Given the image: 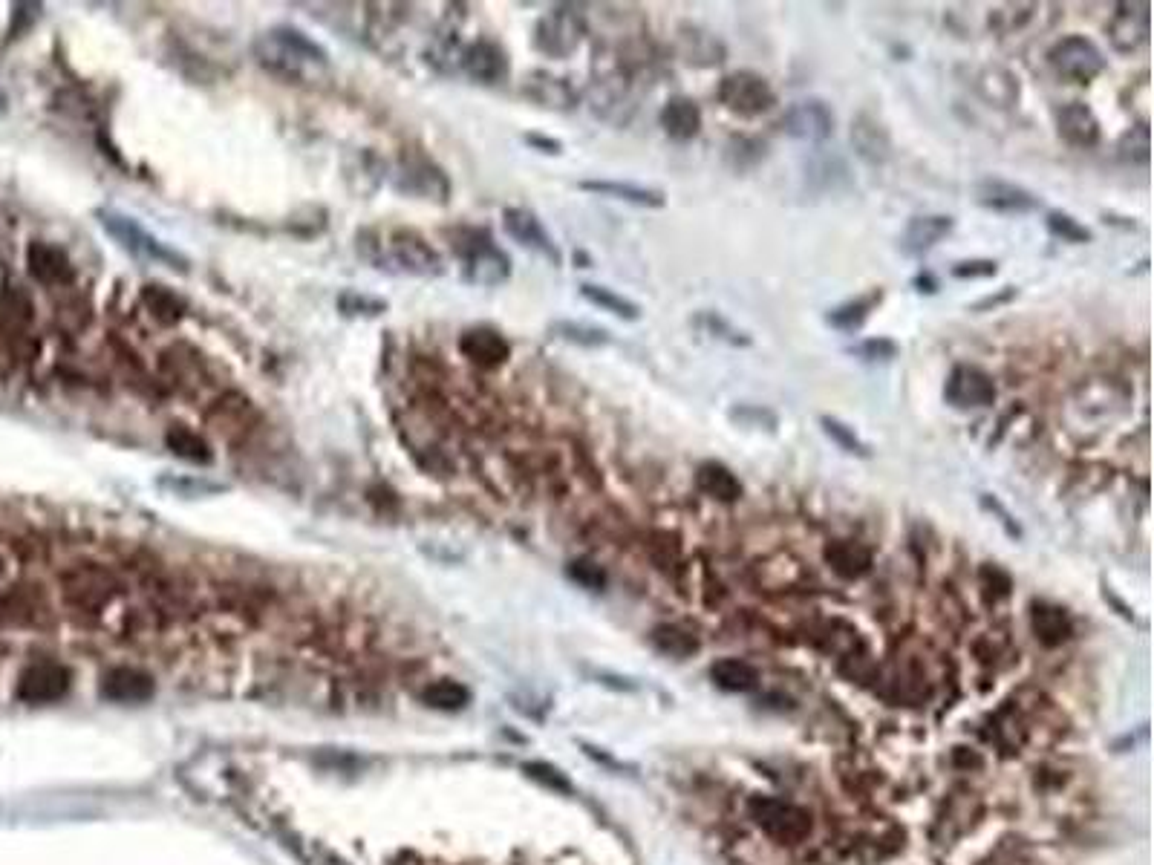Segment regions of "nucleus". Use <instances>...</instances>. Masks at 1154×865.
<instances>
[{"label":"nucleus","instance_id":"9b49d317","mask_svg":"<svg viewBox=\"0 0 1154 865\" xmlns=\"http://www.w3.org/2000/svg\"><path fill=\"white\" fill-rule=\"evenodd\" d=\"M70 690V672L58 661H38L21 672L18 698L26 704H52L61 701Z\"/></svg>","mask_w":1154,"mask_h":865},{"label":"nucleus","instance_id":"09e8293b","mask_svg":"<svg viewBox=\"0 0 1154 865\" xmlns=\"http://www.w3.org/2000/svg\"><path fill=\"white\" fill-rule=\"evenodd\" d=\"M1016 297V289L1013 286H1004L999 295H990V297H981L979 303H973V312H987V309H999V306H1004V303H1010Z\"/></svg>","mask_w":1154,"mask_h":865},{"label":"nucleus","instance_id":"6e6552de","mask_svg":"<svg viewBox=\"0 0 1154 865\" xmlns=\"http://www.w3.org/2000/svg\"><path fill=\"white\" fill-rule=\"evenodd\" d=\"M996 381L990 372H984L981 367L973 364H955L950 378H947V387H944V398L947 404H953L955 410H984L990 404H996Z\"/></svg>","mask_w":1154,"mask_h":865},{"label":"nucleus","instance_id":"a18cd8bd","mask_svg":"<svg viewBox=\"0 0 1154 865\" xmlns=\"http://www.w3.org/2000/svg\"><path fill=\"white\" fill-rule=\"evenodd\" d=\"M999 263L996 260H961L953 266V277L958 280H979V277H996Z\"/></svg>","mask_w":1154,"mask_h":865},{"label":"nucleus","instance_id":"5701e85b","mask_svg":"<svg viewBox=\"0 0 1154 865\" xmlns=\"http://www.w3.org/2000/svg\"><path fill=\"white\" fill-rule=\"evenodd\" d=\"M696 485H699V491H702L704 496H710V499H716V502H736L739 496L745 494L739 476H736L725 462H716V459H710V462H702V465H699V470H696Z\"/></svg>","mask_w":1154,"mask_h":865},{"label":"nucleus","instance_id":"c756f323","mask_svg":"<svg viewBox=\"0 0 1154 865\" xmlns=\"http://www.w3.org/2000/svg\"><path fill=\"white\" fill-rule=\"evenodd\" d=\"M650 641H653V646L658 652L673 655V658H690V655L699 649L696 635L687 632V629H681L676 623H661V626H655L653 632H650Z\"/></svg>","mask_w":1154,"mask_h":865},{"label":"nucleus","instance_id":"f257e3e1","mask_svg":"<svg viewBox=\"0 0 1154 865\" xmlns=\"http://www.w3.org/2000/svg\"><path fill=\"white\" fill-rule=\"evenodd\" d=\"M96 220L116 240V246L127 251V254H133L139 260H148V263H156V266L188 272V257L179 254L176 248L165 246L159 237L148 234L133 217H127V214L116 211V208H96Z\"/></svg>","mask_w":1154,"mask_h":865},{"label":"nucleus","instance_id":"a211bd4d","mask_svg":"<svg viewBox=\"0 0 1154 865\" xmlns=\"http://www.w3.org/2000/svg\"><path fill=\"white\" fill-rule=\"evenodd\" d=\"M702 122V107L690 96H673L658 113V124L664 127V133L681 145L693 142L702 133Z\"/></svg>","mask_w":1154,"mask_h":865},{"label":"nucleus","instance_id":"a19ab883","mask_svg":"<svg viewBox=\"0 0 1154 865\" xmlns=\"http://www.w3.org/2000/svg\"><path fill=\"white\" fill-rule=\"evenodd\" d=\"M730 419L745 424V427H765V430H777V416L765 407H756V404H739L730 410Z\"/></svg>","mask_w":1154,"mask_h":865},{"label":"nucleus","instance_id":"473e14b6","mask_svg":"<svg viewBox=\"0 0 1154 865\" xmlns=\"http://www.w3.org/2000/svg\"><path fill=\"white\" fill-rule=\"evenodd\" d=\"M552 332L557 335V338L569 341V344L589 346V349H598V346H606L609 341H612L606 329H601V326H589V323L557 321L552 326Z\"/></svg>","mask_w":1154,"mask_h":865},{"label":"nucleus","instance_id":"7c9ffc66","mask_svg":"<svg viewBox=\"0 0 1154 865\" xmlns=\"http://www.w3.org/2000/svg\"><path fill=\"white\" fill-rule=\"evenodd\" d=\"M526 90L528 96H534V99L540 101V104H546V107H572V101H575L572 87H569L563 78H552V75L546 73L531 75Z\"/></svg>","mask_w":1154,"mask_h":865},{"label":"nucleus","instance_id":"423d86ee","mask_svg":"<svg viewBox=\"0 0 1154 865\" xmlns=\"http://www.w3.org/2000/svg\"><path fill=\"white\" fill-rule=\"evenodd\" d=\"M462 254V272L465 280L474 286H500L511 277V260L508 254L491 243L488 234L471 231L468 246H459Z\"/></svg>","mask_w":1154,"mask_h":865},{"label":"nucleus","instance_id":"bb28decb","mask_svg":"<svg viewBox=\"0 0 1154 865\" xmlns=\"http://www.w3.org/2000/svg\"><path fill=\"white\" fill-rule=\"evenodd\" d=\"M465 70L468 75H474L477 81H500L502 75L508 73V61H505V52L491 44V41H479L471 50L465 52Z\"/></svg>","mask_w":1154,"mask_h":865},{"label":"nucleus","instance_id":"1a4fd4ad","mask_svg":"<svg viewBox=\"0 0 1154 865\" xmlns=\"http://www.w3.org/2000/svg\"><path fill=\"white\" fill-rule=\"evenodd\" d=\"M580 41H583V15L575 6H557L537 26V50L554 58L572 55L580 47Z\"/></svg>","mask_w":1154,"mask_h":865},{"label":"nucleus","instance_id":"8fccbe9b","mask_svg":"<svg viewBox=\"0 0 1154 865\" xmlns=\"http://www.w3.org/2000/svg\"><path fill=\"white\" fill-rule=\"evenodd\" d=\"M528 145H534V148H540L543 153H560V142L557 139H543V136H526Z\"/></svg>","mask_w":1154,"mask_h":865},{"label":"nucleus","instance_id":"f3484780","mask_svg":"<svg viewBox=\"0 0 1154 865\" xmlns=\"http://www.w3.org/2000/svg\"><path fill=\"white\" fill-rule=\"evenodd\" d=\"M459 349L468 361H474L477 367L485 370H494L502 367L508 358H511V344L502 338L497 329L491 326H477V329H468L462 338H459Z\"/></svg>","mask_w":1154,"mask_h":865},{"label":"nucleus","instance_id":"39448f33","mask_svg":"<svg viewBox=\"0 0 1154 865\" xmlns=\"http://www.w3.org/2000/svg\"><path fill=\"white\" fill-rule=\"evenodd\" d=\"M1048 64L1062 81H1071V84H1088L1105 70L1103 52L1097 50L1094 41L1082 35H1068L1056 41L1048 52Z\"/></svg>","mask_w":1154,"mask_h":865},{"label":"nucleus","instance_id":"412c9836","mask_svg":"<svg viewBox=\"0 0 1154 865\" xmlns=\"http://www.w3.org/2000/svg\"><path fill=\"white\" fill-rule=\"evenodd\" d=\"M1030 629L1036 635V641L1042 646H1062L1074 635V623L1068 618V612L1062 606L1054 603H1033L1030 609Z\"/></svg>","mask_w":1154,"mask_h":865},{"label":"nucleus","instance_id":"c9c22d12","mask_svg":"<svg viewBox=\"0 0 1154 865\" xmlns=\"http://www.w3.org/2000/svg\"><path fill=\"white\" fill-rule=\"evenodd\" d=\"M1117 156L1126 165H1146L1149 162V124L1140 122L1129 127L1123 133V139L1117 142Z\"/></svg>","mask_w":1154,"mask_h":865},{"label":"nucleus","instance_id":"b1692460","mask_svg":"<svg viewBox=\"0 0 1154 865\" xmlns=\"http://www.w3.org/2000/svg\"><path fill=\"white\" fill-rule=\"evenodd\" d=\"M583 191L589 194H598V197H612L632 202V205H641V208H664V191L658 188H644V185H632V182H612V179H586L580 182Z\"/></svg>","mask_w":1154,"mask_h":865},{"label":"nucleus","instance_id":"f704fd0d","mask_svg":"<svg viewBox=\"0 0 1154 865\" xmlns=\"http://www.w3.org/2000/svg\"><path fill=\"white\" fill-rule=\"evenodd\" d=\"M1045 225H1048V231L1054 234L1056 240H1062V243H1074V246H1082V243H1091V240H1094L1091 228L1079 223L1077 217H1071L1068 211H1048Z\"/></svg>","mask_w":1154,"mask_h":865},{"label":"nucleus","instance_id":"7ed1b4c3","mask_svg":"<svg viewBox=\"0 0 1154 865\" xmlns=\"http://www.w3.org/2000/svg\"><path fill=\"white\" fill-rule=\"evenodd\" d=\"M716 96L728 113L742 116V119H756V116L774 110V104H777V93H774L771 81L765 75L753 73V70H736V73L725 75L719 81Z\"/></svg>","mask_w":1154,"mask_h":865},{"label":"nucleus","instance_id":"0eeeda50","mask_svg":"<svg viewBox=\"0 0 1154 865\" xmlns=\"http://www.w3.org/2000/svg\"><path fill=\"white\" fill-rule=\"evenodd\" d=\"M751 814L756 819V825L771 834L777 842L785 845H797L811 834V819L803 808L791 805V802H782V799H753Z\"/></svg>","mask_w":1154,"mask_h":865},{"label":"nucleus","instance_id":"2f4dec72","mask_svg":"<svg viewBox=\"0 0 1154 865\" xmlns=\"http://www.w3.org/2000/svg\"><path fill=\"white\" fill-rule=\"evenodd\" d=\"M422 698H425V704L436 707V710H459V707H465L471 701V692H468V687H462L459 681H448L445 678V681L427 684Z\"/></svg>","mask_w":1154,"mask_h":865},{"label":"nucleus","instance_id":"c85d7f7f","mask_svg":"<svg viewBox=\"0 0 1154 865\" xmlns=\"http://www.w3.org/2000/svg\"><path fill=\"white\" fill-rule=\"evenodd\" d=\"M710 678L716 687L728 692H748L756 687L759 675L748 661H739V658H722L710 667Z\"/></svg>","mask_w":1154,"mask_h":865},{"label":"nucleus","instance_id":"9d476101","mask_svg":"<svg viewBox=\"0 0 1154 865\" xmlns=\"http://www.w3.org/2000/svg\"><path fill=\"white\" fill-rule=\"evenodd\" d=\"M782 130L797 139V142H826L834 133V110L823 99H803L794 101L785 116H782Z\"/></svg>","mask_w":1154,"mask_h":865},{"label":"nucleus","instance_id":"72a5a7b5","mask_svg":"<svg viewBox=\"0 0 1154 865\" xmlns=\"http://www.w3.org/2000/svg\"><path fill=\"white\" fill-rule=\"evenodd\" d=\"M820 424H823V433H826L828 439L840 447V450H846V453H852V456H860V459H869V456H872V447L866 445V442L854 433V427H849L846 421L834 419V416H823Z\"/></svg>","mask_w":1154,"mask_h":865},{"label":"nucleus","instance_id":"37998d69","mask_svg":"<svg viewBox=\"0 0 1154 865\" xmlns=\"http://www.w3.org/2000/svg\"><path fill=\"white\" fill-rule=\"evenodd\" d=\"M852 355L863 361H892L898 355V344L892 338H866L852 349Z\"/></svg>","mask_w":1154,"mask_h":865},{"label":"nucleus","instance_id":"4c0bfd02","mask_svg":"<svg viewBox=\"0 0 1154 865\" xmlns=\"http://www.w3.org/2000/svg\"><path fill=\"white\" fill-rule=\"evenodd\" d=\"M165 442H168V447L174 450L176 456H182V459H191V462H208V459H211L208 445L202 442L194 430H188V427H171V433H168Z\"/></svg>","mask_w":1154,"mask_h":865},{"label":"nucleus","instance_id":"ddd939ff","mask_svg":"<svg viewBox=\"0 0 1154 865\" xmlns=\"http://www.w3.org/2000/svg\"><path fill=\"white\" fill-rule=\"evenodd\" d=\"M976 202L996 214H1030L1039 208V197L1033 191L1004 179H981L976 185Z\"/></svg>","mask_w":1154,"mask_h":865},{"label":"nucleus","instance_id":"c03bdc74","mask_svg":"<svg viewBox=\"0 0 1154 865\" xmlns=\"http://www.w3.org/2000/svg\"><path fill=\"white\" fill-rule=\"evenodd\" d=\"M702 323H707V329L716 335V338H722V341H728V344L733 346H748L751 344V338L745 335V332H739V329H733L722 315H713V312H707V315H702Z\"/></svg>","mask_w":1154,"mask_h":865},{"label":"nucleus","instance_id":"3c124183","mask_svg":"<svg viewBox=\"0 0 1154 865\" xmlns=\"http://www.w3.org/2000/svg\"><path fill=\"white\" fill-rule=\"evenodd\" d=\"M915 286H921V292H935V280H932L929 274H921V277H915Z\"/></svg>","mask_w":1154,"mask_h":865},{"label":"nucleus","instance_id":"393cba45","mask_svg":"<svg viewBox=\"0 0 1154 865\" xmlns=\"http://www.w3.org/2000/svg\"><path fill=\"white\" fill-rule=\"evenodd\" d=\"M826 563L846 580H857L872 569V551L857 540H834L826 545Z\"/></svg>","mask_w":1154,"mask_h":865},{"label":"nucleus","instance_id":"6ab92c4d","mask_svg":"<svg viewBox=\"0 0 1154 865\" xmlns=\"http://www.w3.org/2000/svg\"><path fill=\"white\" fill-rule=\"evenodd\" d=\"M953 217L947 214H924V217H912L906 223L904 234H901V251L904 254H927L929 248H935L950 231H953Z\"/></svg>","mask_w":1154,"mask_h":865},{"label":"nucleus","instance_id":"dca6fc26","mask_svg":"<svg viewBox=\"0 0 1154 865\" xmlns=\"http://www.w3.org/2000/svg\"><path fill=\"white\" fill-rule=\"evenodd\" d=\"M153 690L151 675L136 667H113L101 678V695L116 704H145Z\"/></svg>","mask_w":1154,"mask_h":865},{"label":"nucleus","instance_id":"de8ad7c7","mask_svg":"<svg viewBox=\"0 0 1154 865\" xmlns=\"http://www.w3.org/2000/svg\"><path fill=\"white\" fill-rule=\"evenodd\" d=\"M981 505H984L987 511H996V514H999V522H1002L1004 528H1007V534H1013V537H1019V534H1022V528L1016 525V519H1013V517H1010V514H1007V511H1004V505H1002V502H999V499H996V496L984 494V496H981Z\"/></svg>","mask_w":1154,"mask_h":865},{"label":"nucleus","instance_id":"49530a36","mask_svg":"<svg viewBox=\"0 0 1154 865\" xmlns=\"http://www.w3.org/2000/svg\"><path fill=\"white\" fill-rule=\"evenodd\" d=\"M526 773L531 776V779H537V782H543V785L554 788V791H572L569 779H566V776H560V770H554V767L543 765V762H531V765H526Z\"/></svg>","mask_w":1154,"mask_h":865},{"label":"nucleus","instance_id":"a878e982","mask_svg":"<svg viewBox=\"0 0 1154 865\" xmlns=\"http://www.w3.org/2000/svg\"><path fill=\"white\" fill-rule=\"evenodd\" d=\"M880 300H883V292H880V289L854 297V300H846V303L828 309L826 323L828 326H834V329H840V332H857L863 323L869 321V315L875 312V306H878Z\"/></svg>","mask_w":1154,"mask_h":865},{"label":"nucleus","instance_id":"aec40b11","mask_svg":"<svg viewBox=\"0 0 1154 865\" xmlns=\"http://www.w3.org/2000/svg\"><path fill=\"white\" fill-rule=\"evenodd\" d=\"M852 145L860 159L869 165H883L892 156V139L889 130L869 113H860L852 122Z\"/></svg>","mask_w":1154,"mask_h":865},{"label":"nucleus","instance_id":"58836bf2","mask_svg":"<svg viewBox=\"0 0 1154 865\" xmlns=\"http://www.w3.org/2000/svg\"><path fill=\"white\" fill-rule=\"evenodd\" d=\"M159 488H168L171 494L188 496V499H194V496H217L223 494V491H228L226 485H220V482L191 479V476H162V479H159Z\"/></svg>","mask_w":1154,"mask_h":865},{"label":"nucleus","instance_id":"2eb2a0df","mask_svg":"<svg viewBox=\"0 0 1154 865\" xmlns=\"http://www.w3.org/2000/svg\"><path fill=\"white\" fill-rule=\"evenodd\" d=\"M1111 44L1120 52L1140 50L1149 41V3H1123L1108 24Z\"/></svg>","mask_w":1154,"mask_h":865},{"label":"nucleus","instance_id":"4be33fe9","mask_svg":"<svg viewBox=\"0 0 1154 865\" xmlns=\"http://www.w3.org/2000/svg\"><path fill=\"white\" fill-rule=\"evenodd\" d=\"M678 55L693 67H713L725 61V44L704 29L687 26L678 35Z\"/></svg>","mask_w":1154,"mask_h":865},{"label":"nucleus","instance_id":"ea45409f","mask_svg":"<svg viewBox=\"0 0 1154 865\" xmlns=\"http://www.w3.org/2000/svg\"><path fill=\"white\" fill-rule=\"evenodd\" d=\"M338 309H341L344 315H367V318H376V315H381V312L387 309V303L378 300V297L358 295V292H344V295L338 297Z\"/></svg>","mask_w":1154,"mask_h":865},{"label":"nucleus","instance_id":"e433bc0d","mask_svg":"<svg viewBox=\"0 0 1154 865\" xmlns=\"http://www.w3.org/2000/svg\"><path fill=\"white\" fill-rule=\"evenodd\" d=\"M29 269L41 280H61V274H67V257L58 248L32 246L29 248Z\"/></svg>","mask_w":1154,"mask_h":865},{"label":"nucleus","instance_id":"cd10ccee","mask_svg":"<svg viewBox=\"0 0 1154 865\" xmlns=\"http://www.w3.org/2000/svg\"><path fill=\"white\" fill-rule=\"evenodd\" d=\"M580 295L586 297L592 306H598L603 312L615 315V318H624V321H638L641 318V306L629 297L618 295L615 289L609 286H598V283H583L580 286Z\"/></svg>","mask_w":1154,"mask_h":865},{"label":"nucleus","instance_id":"f03ea898","mask_svg":"<svg viewBox=\"0 0 1154 865\" xmlns=\"http://www.w3.org/2000/svg\"><path fill=\"white\" fill-rule=\"evenodd\" d=\"M373 246H376L378 254L370 263L376 269H384V263H390L399 272L416 274V277H436V274H442V257L416 231H393L387 237V243H373Z\"/></svg>","mask_w":1154,"mask_h":865},{"label":"nucleus","instance_id":"79ce46f5","mask_svg":"<svg viewBox=\"0 0 1154 865\" xmlns=\"http://www.w3.org/2000/svg\"><path fill=\"white\" fill-rule=\"evenodd\" d=\"M569 577L575 583H580L583 589H592V592H598V589L606 586V571L598 563H592V560H575L569 566Z\"/></svg>","mask_w":1154,"mask_h":865},{"label":"nucleus","instance_id":"f8f14e48","mask_svg":"<svg viewBox=\"0 0 1154 865\" xmlns=\"http://www.w3.org/2000/svg\"><path fill=\"white\" fill-rule=\"evenodd\" d=\"M502 228L508 231L511 240H517L523 248L537 251L540 257H546L552 266L563 263V254L560 248L554 246V240L549 237L546 225L540 223V217L528 208H505L502 211Z\"/></svg>","mask_w":1154,"mask_h":865},{"label":"nucleus","instance_id":"4468645a","mask_svg":"<svg viewBox=\"0 0 1154 865\" xmlns=\"http://www.w3.org/2000/svg\"><path fill=\"white\" fill-rule=\"evenodd\" d=\"M1056 130H1059V136L1071 148L1091 150L1097 148V142H1100V122H1097L1094 110L1088 104H1082V101H1071V104L1059 107Z\"/></svg>","mask_w":1154,"mask_h":865},{"label":"nucleus","instance_id":"20e7f679","mask_svg":"<svg viewBox=\"0 0 1154 865\" xmlns=\"http://www.w3.org/2000/svg\"><path fill=\"white\" fill-rule=\"evenodd\" d=\"M263 41L269 47L263 61L286 67V73H301L303 67H324L327 64V50L295 26H277L272 32H266Z\"/></svg>","mask_w":1154,"mask_h":865}]
</instances>
